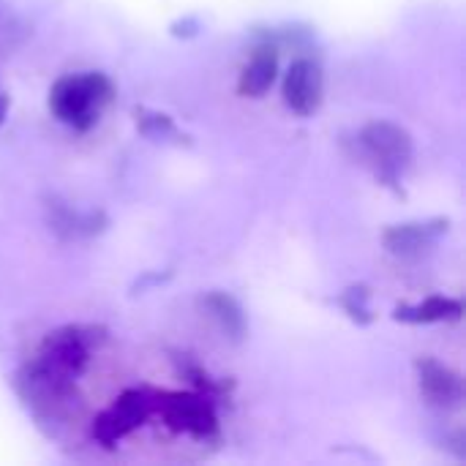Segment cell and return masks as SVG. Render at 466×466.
Wrapping results in <instances>:
<instances>
[{
  "instance_id": "cell-1",
  "label": "cell",
  "mask_w": 466,
  "mask_h": 466,
  "mask_svg": "<svg viewBox=\"0 0 466 466\" xmlns=\"http://www.w3.org/2000/svg\"><path fill=\"white\" fill-rule=\"evenodd\" d=\"M115 85L98 71L66 74L49 90V112L74 131H87L98 123L104 106L112 101Z\"/></svg>"
},
{
  "instance_id": "cell-2",
  "label": "cell",
  "mask_w": 466,
  "mask_h": 466,
  "mask_svg": "<svg viewBox=\"0 0 466 466\" xmlns=\"http://www.w3.org/2000/svg\"><path fill=\"white\" fill-rule=\"evenodd\" d=\"M358 150L363 161L385 186H396L415 158L412 134L390 120H371L358 134Z\"/></svg>"
},
{
  "instance_id": "cell-3",
  "label": "cell",
  "mask_w": 466,
  "mask_h": 466,
  "mask_svg": "<svg viewBox=\"0 0 466 466\" xmlns=\"http://www.w3.org/2000/svg\"><path fill=\"white\" fill-rule=\"evenodd\" d=\"M153 415L161 418V423L183 437H191L197 442H216L218 440V418L213 410V399L202 393H156Z\"/></svg>"
},
{
  "instance_id": "cell-4",
  "label": "cell",
  "mask_w": 466,
  "mask_h": 466,
  "mask_svg": "<svg viewBox=\"0 0 466 466\" xmlns=\"http://www.w3.org/2000/svg\"><path fill=\"white\" fill-rule=\"evenodd\" d=\"M153 407H156V393L145 388H131L120 393L117 401L93 420V440L101 448H115L120 440L131 437L139 426L150 420Z\"/></svg>"
},
{
  "instance_id": "cell-5",
  "label": "cell",
  "mask_w": 466,
  "mask_h": 466,
  "mask_svg": "<svg viewBox=\"0 0 466 466\" xmlns=\"http://www.w3.org/2000/svg\"><path fill=\"white\" fill-rule=\"evenodd\" d=\"M322 93H325V79H322L319 63L311 60V57H298L287 68L284 82H281L284 104L295 115L309 117V115H314L322 106Z\"/></svg>"
},
{
  "instance_id": "cell-6",
  "label": "cell",
  "mask_w": 466,
  "mask_h": 466,
  "mask_svg": "<svg viewBox=\"0 0 466 466\" xmlns=\"http://www.w3.org/2000/svg\"><path fill=\"white\" fill-rule=\"evenodd\" d=\"M415 374H418V388L426 404L445 410V412L459 410L464 404V382L453 369L442 366L434 358H418Z\"/></svg>"
},
{
  "instance_id": "cell-7",
  "label": "cell",
  "mask_w": 466,
  "mask_h": 466,
  "mask_svg": "<svg viewBox=\"0 0 466 466\" xmlns=\"http://www.w3.org/2000/svg\"><path fill=\"white\" fill-rule=\"evenodd\" d=\"M44 221L49 232H55L60 240H82L101 235L109 227V218L101 210H76L60 197H46L44 202Z\"/></svg>"
},
{
  "instance_id": "cell-8",
  "label": "cell",
  "mask_w": 466,
  "mask_h": 466,
  "mask_svg": "<svg viewBox=\"0 0 466 466\" xmlns=\"http://www.w3.org/2000/svg\"><path fill=\"white\" fill-rule=\"evenodd\" d=\"M451 221L448 218H434V221H407L385 229L382 243L385 248L399 257V259H418L426 251L434 248V243L448 232Z\"/></svg>"
},
{
  "instance_id": "cell-9",
  "label": "cell",
  "mask_w": 466,
  "mask_h": 466,
  "mask_svg": "<svg viewBox=\"0 0 466 466\" xmlns=\"http://www.w3.org/2000/svg\"><path fill=\"white\" fill-rule=\"evenodd\" d=\"M279 76V46L270 41V35L251 49L248 63L243 66L238 76V93L243 98H262Z\"/></svg>"
},
{
  "instance_id": "cell-10",
  "label": "cell",
  "mask_w": 466,
  "mask_h": 466,
  "mask_svg": "<svg viewBox=\"0 0 466 466\" xmlns=\"http://www.w3.org/2000/svg\"><path fill=\"white\" fill-rule=\"evenodd\" d=\"M199 303H202V309L208 311V317L218 325V330H221L229 341L240 344V341L246 339V333H248V319H246V311H243V306L238 303L235 295L221 292V289H213V292H208Z\"/></svg>"
},
{
  "instance_id": "cell-11",
  "label": "cell",
  "mask_w": 466,
  "mask_h": 466,
  "mask_svg": "<svg viewBox=\"0 0 466 466\" xmlns=\"http://www.w3.org/2000/svg\"><path fill=\"white\" fill-rule=\"evenodd\" d=\"M461 314H464L461 300L434 295L418 306H399L393 319L407 322V325H437V322H456V319H461Z\"/></svg>"
},
{
  "instance_id": "cell-12",
  "label": "cell",
  "mask_w": 466,
  "mask_h": 466,
  "mask_svg": "<svg viewBox=\"0 0 466 466\" xmlns=\"http://www.w3.org/2000/svg\"><path fill=\"white\" fill-rule=\"evenodd\" d=\"M134 120H137V128L147 137V139H156V142H169V139H186L180 134V128L175 126V120L164 112H156V109H134Z\"/></svg>"
},
{
  "instance_id": "cell-13",
  "label": "cell",
  "mask_w": 466,
  "mask_h": 466,
  "mask_svg": "<svg viewBox=\"0 0 466 466\" xmlns=\"http://www.w3.org/2000/svg\"><path fill=\"white\" fill-rule=\"evenodd\" d=\"M371 289L366 284H352L341 292L339 298V306L347 311V317L358 325H371L374 322V314H371Z\"/></svg>"
},
{
  "instance_id": "cell-14",
  "label": "cell",
  "mask_w": 466,
  "mask_h": 466,
  "mask_svg": "<svg viewBox=\"0 0 466 466\" xmlns=\"http://www.w3.org/2000/svg\"><path fill=\"white\" fill-rule=\"evenodd\" d=\"M8 106H11V101H8V96H3V93H0V126L5 123V115H8Z\"/></svg>"
}]
</instances>
